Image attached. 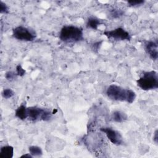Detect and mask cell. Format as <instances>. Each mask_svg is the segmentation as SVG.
Instances as JSON below:
<instances>
[{
	"instance_id": "ba28073f",
	"label": "cell",
	"mask_w": 158,
	"mask_h": 158,
	"mask_svg": "<svg viewBox=\"0 0 158 158\" xmlns=\"http://www.w3.org/2000/svg\"><path fill=\"white\" fill-rule=\"evenodd\" d=\"M157 41H147L144 43V49L147 54L152 60H157L158 57Z\"/></svg>"
},
{
	"instance_id": "5b68a950",
	"label": "cell",
	"mask_w": 158,
	"mask_h": 158,
	"mask_svg": "<svg viewBox=\"0 0 158 158\" xmlns=\"http://www.w3.org/2000/svg\"><path fill=\"white\" fill-rule=\"evenodd\" d=\"M12 35L15 39L24 41H32L36 38V33L34 31L23 26L14 28L12 30Z\"/></svg>"
},
{
	"instance_id": "8992f818",
	"label": "cell",
	"mask_w": 158,
	"mask_h": 158,
	"mask_svg": "<svg viewBox=\"0 0 158 158\" xmlns=\"http://www.w3.org/2000/svg\"><path fill=\"white\" fill-rule=\"evenodd\" d=\"M104 35L109 38H113L115 40H130L131 36L130 33L122 28H117L115 29L106 31L104 32Z\"/></svg>"
},
{
	"instance_id": "5bb4252c",
	"label": "cell",
	"mask_w": 158,
	"mask_h": 158,
	"mask_svg": "<svg viewBox=\"0 0 158 158\" xmlns=\"http://www.w3.org/2000/svg\"><path fill=\"white\" fill-rule=\"evenodd\" d=\"M14 95V92L10 88L4 89L2 92V96L5 99H9Z\"/></svg>"
},
{
	"instance_id": "6da1fadb",
	"label": "cell",
	"mask_w": 158,
	"mask_h": 158,
	"mask_svg": "<svg viewBox=\"0 0 158 158\" xmlns=\"http://www.w3.org/2000/svg\"><path fill=\"white\" fill-rule=\"evenodd\" d=\"M107 97L114 101L132 103L135 100L136 93L130 89H126L117 85H110L106 89Z\"/></svg>"
},
{
	"instance_id": "7c38bea8",
	"label": "cell",
	"mask_w": 158,
	"mask_h": 158,
	"mask_svg": "<svg viewBox=\"0 0 158 158\" xmlns=\"http://www.w3.org/2000/svg\"><path fill=\"white\" fill-rule=\"evenodd\" d=\"M101 23V20L99 19L94 17H89L87 20L86 26L88 28H89L93 30H97Z\"/></svg>"
},
{
	"instance_id": "ac0fdd59",
	"label": "cell",
	"mask_w": 158,
	"mask_h": 158,
	"mask_svg": "<svg viewBox=\"0 0 158 158\" xmlns=\"http://www.w3.org/2000/svg\"><path fill=\"white\" fill-rule=\"evenodd\" d=\"M16 73L18 76L22 77L25 73V70L22 68V67L20 65H18L16 67Z\"/></svg>"
},
{
	"instance_id": "52a82bcc",
	"label": "cell",
	"mask_w": 158,
	"mask_h": 158,
	"mask_svg": "<svg viewBox=\"0 0 158 158\" xmlns=\"http://www.w3.org/2000/svg\"><path fill=\"white\" fill-rule=\"evenodd\" d=\"M100 130L106 135L109 140L114 144L120 145L122 143V136L118 131L110 127H102Z\"/></svg>"
},
{
	"instance_id": "9c48e42d",
	"label": "cell",
	"mask_w": 158,
	"mask_h": 158,
	"mask_svg": "<svg viewBox=\"0 0 158 158\" xmlns=\"http://www.w3.org/2000/svg\"><path fill=\"white\" fill-rule=\"evenodd\" d=\"M111 118L115 122L122 123L127 120V115L122 111L115 110L112 113Z\"/></svg>"
},
{
	"instance_id": "3957f363",
	"label": "cell",
	"mask_w": 158,
	"mask_h": 158,
	"mask_svg": "<svg viewBox=\"0 0 158 158\" xmlns=\"http://www.w3.org/2000/svg\"><path fill=\"white\" fill-rule=\"evenodd\" d=\"M138 86L143 90L149 91L158 88V75L156 71L143 72L142 76L137 80Z\"/></svg>"
},
{
	"instance_id": "9a60e30c",
	"label": "cell",
	"mask_w": 158,
	"mask_h": 158,
	"mask_svg": "<svg viewBox=\"0 0 158 158\" xmlns=\"http://www.w3.org/2000/svg\"><path fill=\"white\" fill-rule=\"evenodd\" d=\"M17 76H18V75H17L16 72L15 73L13 71H9V72H6V74H5L6 78L7 80H9V81H12V80H15V78H16Z\"/></svg>"
},
{
	"instance_id": "e0dca14e",
	"label": "cell",
	"mask_w": 158,
	"mask_h": 158,
	"mask_svg": "<svg viewBox=\"0 0 158 158\" xmlns=\"http://www.w3.org/2000/svg\"><path fill=\"white\" fill-rule=\"evenodd\" d=\"M128 4L130 6H133V7H135V6H141V4H144V1H143V0H136V1H128Z\"/></svg>"
},
{
	"instance_id": "2e32d148",
	"label": "cell",
	"mask_w": 158,
	"mask_h": 158,
	"mask_svg": "<svg viewBox=\"0 0 158 158\" xmlns=\"http://www.w3.org/2000/svg\"><path fill=\"white\" fill-rule=\"evenodd\" d=\"M0 12L1 14L9 13V7L6 3L0 1Z\"/></svg>"
},
{
	"instance_id": "d6986e66",
	"label": "cell",
	"mask_w": 158,
	"mask_h": 158,
	"mask_svg": "<svg viewBox=\"0 0 158 158\" xmlns=\"http://www.w3.org/2000/svg\"><path fill=\"white\" fill-rule=\"evenodd\" d=\"M122 12H121L120 10H115L112 13V15L114 18L119 17L120 15H122Z\"/></svg>"
},
{
	"instance_id": "8fae6325",
	"label": "cell",
	"mask_w": 158,
	"mask_h": 158,
	"mask_svg": "<svg viewBox=\"0 0 158 158\" xmlns=\"http://www.w3.org/2000/svg\"><path fill=\"white\" fill-rule=\"evenodd\" d=\"M15 116L20 120L27 118V107L25 105H20L15 110Z\"/></svg>"
},
{
	"instance_id": "30bf717a",
	"label": "cell",
	"mask_w": 158,
	"mask_h": 158,
	"mask_svg": "<svg viewBox=\"0 0 158 158\" xmlns=\"http://www.w3.org/2000/svg\"><path fill=\"white\" fill-rule=\"evenodd\" d=\"M14 154V148L10 146H4L1 147L0 150L1 158H12Z\"/></svg>"
},
{
	"instance_id": "7a4b0ae2",
	"label": "cell",
	"mask_w": 158,
	"mask_h": 158,
	"mask_svg": "<svg viewBox=\"0 0 158 158\" xmlns=\"http://www.w3.org/2000/svg\"><path fill=\"white\" fill-rule=\"evenodd\" d=\"M60 40L65 43H77L83 39V30L73 25L64 26L59 33Z\"/></svg>"
},
{
	"instance_id": "44dd1931",
	"label": "cell",
	"mask_w": 158,
	"mask_h": 158,
	"mask_svg": "<svg viewBox=\"0 0 158 158\" xmlns=\"http://www.w3.org/2000/svg\"><path fill=\"white\" fill-rule=\"evenodd\" d=\"M20 157H28V158H31V157H33V156H32L30 153H28V154L22 155Z\"/></svg>"
},
{
	"instance_id": "4fadbf2b",
	"label": "cell",
	"mask_w": 158,
	"mask_h": 158,
	"mask_svg": "<svg viewBox=\"0 0 158 158\" xmlns=\"http://www.w3.org/2000/svg\"><path fill=\"white\" fill-rule=\"evenodd\" d=\"M29 152L33 157H40L43 154L42 149L37 146H31L29 147Z\"/></svg>"
},
{
	"instance_id": "ffe728a7",
	"label": "cell",
	"mask_w": 158,
	"mask_h": 158,
	"mask_svg": "<svg viewBox=\"0 0 158 158\" xmlns=\"http://www.w3.org/2000/svg\"><path fill=\"white\" fill-rule=\"evenodd\" d=\"M158 130H156V131H154V136H153V140L155 142V143L157 144L158 142Z\"/></svg>"
},
{
	"instance_id": "277c9868",
	"label": "cell",
	"mask_w": 158,
	"mask_h": 158,
	"mask_svg": "<svg viewBox=\"0 0 158 158\" xmlns=\"http://www.w3.org/2000/svg\"><path fill=\"white\" fill-rule=\"evenodd\" d=\"M52 114V113L48 109L38 107H27V118L33 122L37 120L48 121L51 119Z\"/></svg>"
}]
</instances>
